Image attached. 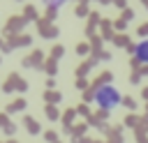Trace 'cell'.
Instances as JSON below:
<instances>
[{
	"instance_id": "7a4b0ae2",
	"label": "cell",
	"mask_w": 148,
	"mask_h": 143,
	"mask_svg": "<svg viewBox=\"0 0 148 143\" xmlns=\"http://www.w3.org/2000/svg\"><path fill=\"white\" fill-rule=\"evenodd\" d=\"M134 60L148 65V39H143V42H139V44L134 46Z\"/></svg>"
},
{
	"instance_id": "3957f363",
	"label": "cell",
	"mask_w": 148,
	"mask_h": 143,
	"mask_svg": "<svg viewBox=\"0 0 148 143\" xmlns=\"http://www.w3.org/2000/svg\"><path fill=\"white\" fill-rule=\"evenodd\" d=\"M62 2H67V0H44V5H46V7H53V9H58Z\"/></svg>"
},
{
	"instance_id": "6da1fadb",
	"label": "cell",
	"mask_w": 148,
	"mask_h": 143,
	"mask_svg": "<svg viewBox=\"0 0 148 143\" xmlns=\"http://www.w3.org/2000/svg\"><path fill=\"white\" fill-rule=\"evenodd\" d=\"M120 99H123V97H120L118 88H113V85H109V83L95 88V92H92V101H95L99 108H104V111L116 108V106L120 104Z\"/></svg>"
}]
</instances>
